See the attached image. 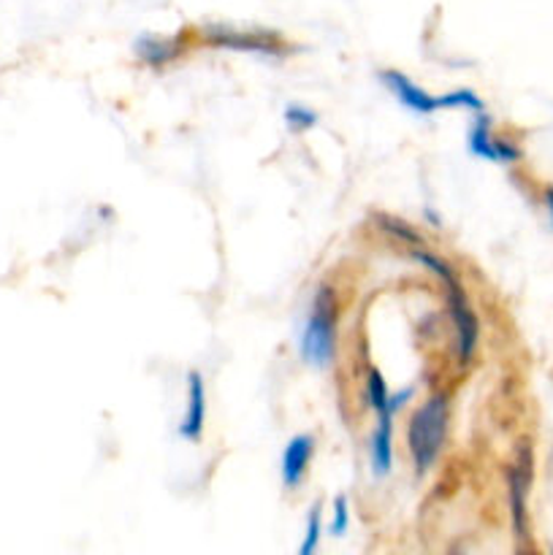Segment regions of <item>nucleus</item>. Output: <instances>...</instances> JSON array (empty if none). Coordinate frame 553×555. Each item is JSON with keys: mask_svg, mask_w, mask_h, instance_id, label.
<instances>
[{"mask_svg": "<svg viewBox=\"0 0 553 555\" xmlns=\"http://www.w3.org/2000/svg\"><path fill=\"white\" fill-rule=\"evenodd\" d=\"M320 545V507H314L312 513H309V520H307V537H304L301 547H298V553L301 555H312L318 551Z\"/></svg>", "mask_w": 553, "mask_h": 555, "instance_id": "obj_15", "label": "nucleus"}, {"mask_svg": "<svg viewBox=\"0 0 553 555\" xmlns=\"http://www.w3.org/2000/svg\"><path fill=\"white\" fill-rule=\"evenodd\" d=\"M545 206H548V215H551V222H553V188L545 190Z\"/></svg>", "mask_w": 553, "mask_h": 555, "instance_id": "obj_18", "label": "nucleus"}, {"mask_svg": "<svg viewBox=\"0 0 553 555\" xmlns=\"http://www.w3.org/2000/svg\"><path fill=\"white\" fill-rule=\"evenodd\" d=\"M412 255H415V258L421 260V263L426 266L428 271H434V274L442 280L445 293H448L450 318H453L455 334H459L461 363H470L472 352H475V345H477V318H475V312H472L470 298H466V291L461 287L455 271L450 269V266L445 263L442 258H437V255L428 253V249H423V247H415V253H412Z\"/></svg>", "mask_w": 553, "mask_h": 555, "instance_id": "obj_1", "label": "nucleus"}, {"mask_svg": "<svg viewBox=\"0 0 553 555\" xmlns=\"http://www.w3.org/2000/svg\"><path fill=\"white\" fill-rule=\"evenodd\" d=\"M204 38L215 47L233 49V52H258L269 54V57H280V54L291 52V47L280 41L274 33H260V30H239V27L226 25H211L204 30Z\"/></svg>", "mask_w": 553, "mask_h": 555, "instance_id": "obj_4", "label": "nucleus"}, {"mask_svg": "<svg viewBox=\"0 0 553 555\" xmlns=\"http://www.w3.org/2000/svg\"><path fill=\"white\" fill-rule=\"evenodd\" d=\"M347 524H350V513H347V499L336 496L334 499V518H331V534L342 537L347 531Z\"/></svg>", "mask_w": 553, "mask_h": 555, "instance_id": "obj_17", "label": "nucleus"}, {"mask_svg": "<svg viewBox=\"0 0 553 555\" xmlns=\"http://www.w3.org/2000/svg\"><path fill=\"white\" fill-rule=\"evenodd\" d=\"M531 482V450L520 448L518 461L510 469V507H513V526L518 540L526 537V493Z\"/></svg>", "mask_w": 553, "mask_h": 555, "instance_id": "obj_6", "label": "nucleus"}, {"mask_svg": "<svg viewBox=\"0 0 553 555\" xmlns=\"http://www.w3.org/2000/svg\"><path fill=\"white\" fill-rule=\"evenodd\" d=\"M380 79H383V85L394 92L396 101H399L401 106L412 108V112L432 114L439 108L437 98L428 95V92L421 90V87H417L410 76L399 74V70H383V74H380Z\"/></svg>", "mask_w": 553, "mask_h": 555, "instance_id": "obj_8", "label": "nucleus"}, {"mask_svg": "<svg viewBox=\"0 0 553 555\" xmlns=\"http://www.w3.org/2000/svg\"><path fill=\"white\" fill-rule=\"evenodd\" d=\"M179 41L177 38H155V36H141L136 41V54L150 65H163L168 60L179 57Z\"/></svg>", "mask_w": 553, "mask_h": 555, "instance_id": "obj_11", "label": "nucleus"}, {"mask_svg": "<svg viewBox=\"0 0 553 555\" xmlns=\"http://www.w3.org/2000/svg\"><path fill=\"white\" fill-rule=\"evenodd\" d=\"M470 152L475 157L493 163H513L520 157V152L515 150L513 144H507V141L497 139V135L491 133V119L483 112H477L475 125L470 128Z\"/></svg>", "mask_w": 553, "mask_h": 555, "instance_id": "obj_5", "label": "nucleus"}, {"mask_svg": "<svg viewBox=\"0 0 553 555\" xmlns=\"http://www.w3.org/2000/svg\"><path fill=\"white\" fill-rule=\"evenodd\" d=\"M445 434H448V399L445 396H434V399H428L412 415L410 428H407L410 455L421 475L437 461L445 442Z\"/></svg>", "mask_w": 553, "mask_h": 555, "instance_id": "obj_2", "label": "nucleus"}, {"mask_svg": "<svg viewBox=\"0 0 553 555\" xmlns=\"http://www.w3.org/2000/svg\"><path fill=\"white\" fill-rule=\"evenodd\" d=\"M439 108H470V112H483V101L472 90H455L448 95L437 98Z\"/></svg>", "mask_w": 553, "mask_h": 555, "instance_id": "obj_13", "label": "nucleus"}, {"mask_svg": "<svg viewBox=\"0 0 553 555\" xmlns=\"http://www.w3.org/2000/svg\"><path fill=\"white\" fill-rule=\"evenodd\" d=\"M314 453V439L309 434H298L287 442L285 453H282V482L287 488H296L304 480L309 469V461Z\"/></svg>", "mask_w": 553, "mask_h": 555, "instance_id": "obj_9", "label": "nucleus"}, {"mask_svg": "<svg viewBox=\"0 0 553 555\" xmlns=\"http://www.w3.org/2000/svg\"><path fill=\"white\" fill-rule=\"evenodd\" d=\"M336 352V298L331 287H320L301 336V358L314 369L334 361Z\"/></svg>", "mask_w": 553, "mask_h": 555, "instance_id": "obj_3", "label": "nucleus"}, {"mask_svg": "<svg viewBox=\"0 0 553 555\" xmlns=\"http://www.w3.org/2000/svg\"><path fill=\"white\" fill-rule=\"evenodd\" d=\"M366 399H369V404H372V410L377 412V415H383V412H390V410H388V404H390L388 385H385L383 374H380L377 369H372V372H369V379H366Z\"/></svg>", "mask_w": 553, "mask_h": 555, "instance_id": "obj_12", "label": "nucleus"}, {"mask_svg": "<svg viewBox=\"0 0 553 555\" xmlns=\"http://www.w3.org/2000/svg\"><path fill=\"white\" fill-rule=\"evenodd\" d=\"M206 423V385L198 372L188 374V410H184L182 423H179V437L198 442L204 437Z\"/></svg>", "mask_w": 553, "mask_h": 555, "instance_id": "obj_7", "label": "nucleus"}, {"mask_svg": "<svg viewBox=\"0 0 553 555\" xmlns=\"http://www.w3.org/2000/svg\"><path fill=\"white\" fill-rule=\"evenodd\" d=\"M285 122L291 130H309L314 128V122H318V114L307 106H287Z\"/></svg>", "mask_w": 553, "mask_h": 555, "instance_id": "obj_14", "label": "nucleus"}, {"mask_svg": "<svg viewBox=\"0 0 553 555\" xmlns=\"http://www.w3.org/2000/svg\"><path fill=\"white\" fill-rule=\"evenodd\" d=\"M380 225H383L388 233H394V236H399L401 242H410L412 247H423L421 236H417L410 225H404V222L394 220V217H380Z\"/></svg>", "mask_w": 553, "mask_h": 555, "instance_id": "obj_16", "label": "nucleus"}, {"mask_svg": "<svg viewBox=\"0 0 553 555\" xmlns=\"http://www.w3.org/2000/svg\"><path fill=\"white\" fill-rule=\"evenodd\" d=\"M390 434H394V412H383L377 423V431L372 437V466L374 475L385 477L394 464V442H390Z\"/></svg>", "mask_w": 553, "mask_h": 555, "instance_id": "obj_10", "label": "nucleus"}]
</instances>
